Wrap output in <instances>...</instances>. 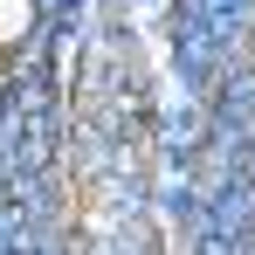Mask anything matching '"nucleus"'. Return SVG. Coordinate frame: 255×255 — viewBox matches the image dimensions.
Masks as SVG:
<instances>
[{"instance_id": "nucleus-1", "label": "nucleus", "mask_w": 255, "mask_h": 255, "mask_svg": "<svg viewBox=\"0 0 255 255\" xmlns=\"http://www.w3.org/2000/svg\"><path fill=\"white\" fill-rule=\"evenodd\" d=\"M28 28V0H0V42Z\"/></svg>"}]
</instances>
